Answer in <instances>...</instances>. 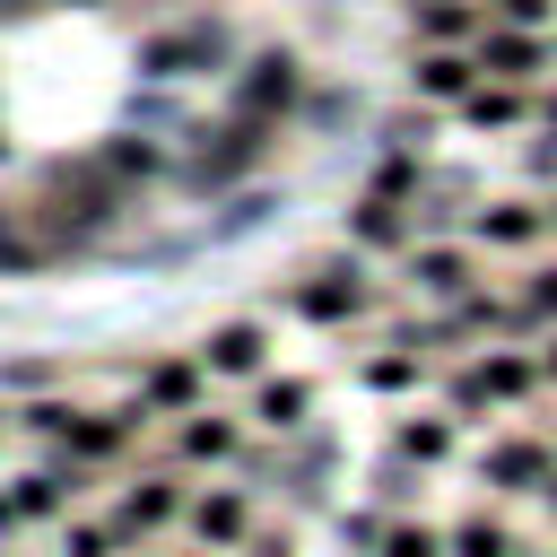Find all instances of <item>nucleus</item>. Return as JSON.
Masks as SVG:
<instances>
[{"mask_svg": "<svg viewBox=\"0 0 557 557\" xmlns=\"http://www.w3.org/2000/svg\"><path fill=\"white\" fill-rule=\"evenodd\" d=\"M200 366H209V374H261V366H270L261 322H218V331H209V348H200Z\"/></svg>", "mask_w": 557, "mask_h": 557, "instance_id": "nucleus-9", "label": "nucleus"}, {"mask_svg": "<svg viewBox=\"0 0 557 557\" xmlns=\"http://www.w3.org/2000/svg\"><path fill=\"white\" fill-rule=\"evenodd\" d=\"M348 244H357V252H409V244H418V235H409V200L366 191V200L348 209Z\"/></svg>", "mask_w": 557, "mask_h": 557, "instance_id": "nucleus-6", "label": "nucleus"}, {"mask_svg": "<svg viewBox=\"0 0 557 557\" xmlns=\"http://www.w3.org/2000/svg\"><path fill=\"white\" fill-rule=\"evenodd\" d=\"M513 331H557V261H540L513 287Z\"/></svg>", "mask_w": 557, "mask_h": 557, "instance_id": "nucleus-14", "label": "nucleus"}, {"mask_svg": "<svg viewBox=\"0 0 557 557\" xmlns=\"http://www.w3.org/2000/svg\"><path fill=\"white\" fill-rule=\"evenodd\" d=\"M470 374H479V392H487V400H522V392H540V374H548V366H540V357H522V348H496V357H479Z\"/></svg>", "mask_w": 557, "mask_h": 557, "instance_id": "nucleus-11", "label": "nucleus"}, {"mask_svg": "<svg viewBox=\"0 0 557 557\" xmlns=\"http://www.w3.org/2000/svg\"><path fill=\"white\" fill-rule=\"evenodd\" d=\"M400 270H409V278H418L435 305H453V296H470V287H479V261H470L461 244H444V235L409 244V252H400Z\"/></svg>", "mask_w": 557, "mask_h": 557, "instance_id": "nucleus-5", "label": "nucleus"}, {"mask_svg": "<svg viewBox=\"0 0 557 557\" xmlns=\"http://www.w3.org/2000/svg\"><path fill=\"white\" fill-rule=\"evenodd\" d=\"M174 453H183V461H226V453H235V418H209V409H191V418L174 426Z\"/></svg>", "mask_w": 557, "mask_h": 557, "instance_id": "nucleus-12", "label": "nucleus"}, {"mask_svg": "<svg viewBox=\"0 0 557 557\" xmlns=\"http://www.w3.org/2000/svg\"><path fill=\"white\" fill-rule=\"evenodd\" d=\"M479 78H487V70H479L470 44H409V96H418V104L461 113V96H470Z\"/></svg>", "mask_w": 557, "mask_h": 557, "instance_id": "nucleus-2", "label": "nucleus"}, {"mask_svg": "<svg viewBox=\"0 0 557 557\" xmlns=\"http://www.w3.org/2000/svg\"><path fill=\"white\" fill-rule=\"evenodd\" d=\"M244 522H252L244 487H218V496H200V505H191V531H200V540H218V548H226V540H244Z\"/></svg>", "mask_w": 557, "mask_h": 557, "instance_id": "nucleus-13", "label": "nucleus"}, {"mask_svg": "<svg viewBox=\"0 0 557 557\" xmlns=\"http://www.w3.org/2000/svg\"><path fill=\"white\" fill-rule=\"evenodd\" d=\"M548 235H557V191H548Z\"/></svg>", "mask_w": 557, "mask_h": 557, "instance_id": "nucleus-25", "label": "nucleus"}, {"mask_svg": "<svg viewBox=\"0 0 557 557\" xmlns=\"http://www.w3.org/2000/svg\"><path fill=\"white\" fill-rule=\"evenodd\" d=\"M453 548H461V557H505V531H496V522H461Z\"/></svg>", "mask_w": 557, "mask_h": 557, "instance_id": "nucleus-22", "label": "nucleus"}, {"mask_svg": "<svg viewBox=\"0 0 557 557\" xmlns=\"http://www.w3.org/2000/svg\"><path fill=\"white\" fill-rule=\"evenodd\" d=\"M470 52L505 87H548V70H557V35H540V26H487Z\"/></svg>", "mask_w": 557, "mask_h": 557, "instance_id": "nucleus-1", "label": "nucleus"}, {"mask_svg": "<svg viewBox=\"0 0 557 557\" xmlns=\"http://www.w3.org/2000/svg\"><path fill=\"white\" fill-rule=\"evenodd\" d=\"M366 383L374 392H409L418 383V357H366Z\"/></svg>", "mask_w": 557, "mask_h": 557, "instance_id": "nucleus-21", "label": "nucleus"}, {"mask_svg": "<svg viewBox=\"0 0 557 557\" xmlns=\"http://www.w3.org/2000/svg\"><path fill=\"white\" fill-rule=\"evenodd\" d=\"M409 9H418V0H409Z\"/></svg>", "mask_w": 557, "mask_h": 557, "instance_id": "nucleus-26", "label": "nucleus"}, {"mask_svg": "<svg viewBox=\"0 0 557 557\" xmlns=\"http://www.w3.org/2000/svg\"><path fill=\"white\" fill-rule=\"evenodd\" d=\"M540 131H557V78L540 87Z\"/></svg>", "mask_w": 557, "mask_h": 557, "instance_id": "nucleus-24", "label": "nucleus"}, {"mask_svg": "<svg viewBox=\"0 0 557 557\" xmlns=\"http://www.w3.org/2000/svg\"><path fill=\"white\" fill-rule=\"evenodd\" d=\"M383 557H435V540L418 522H383Z\"/></svg>", "mask_w": 557, "mask_h": 557, "instance_id": "nucleus-23", "label": "nucleus"}, {"mask_svg": "<svg viewBox=\"0 0 557 557\" xmlns=\"http://www.w3.org/2000/svg\"><path fill=\"white\" fill-rule=\"evenodd\" d=\"M400 453H409V461H444V453H453V418H409V426H400Z\"/></svg>", "mask_w": 557, "mask_h": 557, "instance_id": "nucleus-18", "label": "nucleus"}, {"mask_svg": "<svg viewBox=\"0 0 557 557\" xmlns=\"http://www.w3.org/2000/svg\"><path fill=\"white\" fill-rule=\"evenodd\" d=\"M461 131H479V139H505V131H522V122H540V87H505V78H479L470 96H461V113H453Z\"/></svg>", "mask_w": 557, "mask_h": 557, "instance_id": "nucleus-4", "label": "nucleus"}, {"mask_svg": "<svg viewBox=\"0 0 557 557\" xmlns=\"http://www.w3.org/2000/svg\"><path fill=\"white\" fill-rule=\"evenodd\" d=\"M487 35V0H418L409 9V44H479Z\"/></svg>", "mask_w": 557, "mask_h": 557, "instance_id": "nucleus-7", "label": "nucleus"}, {"mask_svg": "<svg viewBox=\"0 0 557 557\" xmlns=\"http://www.w3.org/2000/svg\"><path fill=\"white\" fill-rule=\"evenodd\" d=\"M435 113H444V104H418V96H409V113H392V122H383V148L426 157V148H435Z\"/></svg>", "mask_w": 557, "mask_h": 557, "instance_id": "nucleus-16", "label": "nucleus"}, {"mask_svg": "<svg viewBox=\"0 0 557 557\" xmlns=\"http://www.w3.org/2000/svg\"><path fill=\"white\" fill-rule=\"evenodd\" d=\"M113 522H70V540H61V557H113Z\"/></svg>", "mask_w": 557, "mask_h": 557, "instance_id": "nucleus-20", "label": "nucleus"}, {"mask_svg": "<svg viewBox=\"0 0 557 557\" xmlns=\"http://www.w3.org/2000/svg\"><path fill=\"white\" fill-rule=\"evenodd\" d=\"M305 409H313V392H305V383H287V374L252 392V418H261V426H278V435H287V426H305Z\"/></svg>", "mask_w": 557, "mask_h": 557, "instance_id": "nucleus-15", "label": "nucleus"}, {"mask_svg": "<svg viewBox=\"0 0 557 557\" xmlns=\"http://www.w3.org/2000/svg\"><path fill=\"white\" fill-rule=\"evenodd\" d=\"M200 392H209V366H200V357H157V366H148V409L191 418V409H200Z\"/></svg>", "mask_w": 557, "mask_h": 557, "instance_id": "nucleus-10", "label": "nucleus"}, {"mask_svg": "<svg viewBox=\"0 0 557 557\" xmlns=\"http://www.w3.org/2000/svg\"><path fill=\"white\" fill-rule=\"evenodd\" d=\"M487 26H540V35H557V0H487Z\"/></svg>", "mask_w": 557, "mask_h": 557, "instance_id": "nucleus-19", "label": "nucleus"}, {"mask_svg": "<svg viewBox=\"0 0 557 557\" xmlns=\"http://www.w3.org/2000/svg\"><path fill=\"white\" fill-rule=\"evenodd\" d=\"M470 244H496V252H531V244H548V200H531V191H496V200H470Z\"/></svg>", "mask_w": 557, "mask_h": 557, "instance_id": "nucleus-3", "label": "nucleus"}, {"mask_svg": "<svg viewBox=\"0 0 557 557\" xmlns=\"http://www.w3.org/2000/svg\"><path fill=\"white\" fill-rule=\"evenodd\" d=\"M513 174H522V191H557V131H540L531 148H513Z\"/></svg>", "mask_w": 557, "mask_h": 557, "instance_id": "nucleus-17", "label": "nucleus"}, {"mask_svg": "<svg viewBox=\"0 0 557 557\" xmlns=\"http://www.w3.org/2000/svg\"><path fill=\"white\" fill-rule=\"evenodd\" d=\"M479 479H487V487H548V479H557V461H548V444H531V435H505V444H487Z\"/></svg>", "mask_w": 557, "mask_h": 557, "instance_id": "nucleus-8", "label": "nucleus"}]
</instances>
